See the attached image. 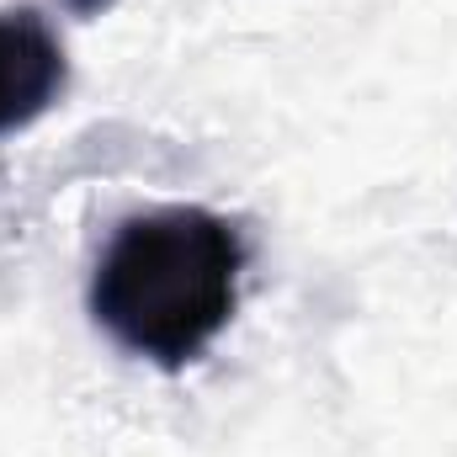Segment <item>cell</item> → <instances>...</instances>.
<instances>
[{
	"instance_id": "obj_1",
	"label": "cell",
	"mask_w": 457,
	"mask_h": 457,
	"mask_svg": "<svg viewBox=\"0 0 457 457\" xmlns=\"http://www.w3.org/2000/svg\"><path fill=\"white\" fill-rule=\"evenodd\" d=\"M245 239L213 208L170 203L112 228L86 309L128 356L181 372L224 336L239 309Z\"/></svg>"
},
{
	"instance_id": "obj_2",
	"label": "cell",
	"mask_w": 457,
	"mask_h": 457,
	"mask_svg": "<svg viewBox=\"0 0 457 457\" xmlns=\"http://www.w3.org/2000/svg\"><path fill=\"white\" fill-rule=\"evenodd\" d=\"M70 86V59L48 16L32 5H0V138L32 128Z\"/></svg>"
},
{
	"instance_id": "obj_3",
	"label": "cell",
	"mask_w": 457,
	"mask_h": 457,
	"mask_svg": "<svg viewBox=\"0 0 457 457\" xmlns=\"http://www.w3.org/2000/svg\"><path fill=\"white\" fill-rule=\"evenodd\" d=\"M59 5H64L70 16H80V21H96V16H107V11H112L117 0H59Z\"/></svg>"
}]
</instances>
